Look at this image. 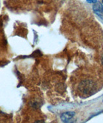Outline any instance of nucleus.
Here are the masks:
<instances>
[{
    "label": "nucleus",
    "instance_id": "f257e3e1",
    "mask_svg": "<svg viewBox=\"0 0 103 123\" xmlns=\"http://www.w3.org/2000/svg\"><path fill=\"white\" fill-rule=\"evenodd\" d=\"M95 87L94 83L90 80H84L81 83L79 89L83 93H91Z\"/></svg>",
    "mask_w": 103,
    "mask_h": 123
},
{
    "label": "nucleus",
    "instance_id": "f03ea898",
    "mask_svg": "<svg viewBox=\"0 0 103 123\" xmlns=\"http://www.w3.org/2000/svg\"><path fill=\"white\" fill-rule=\"evenodd\" d=\"M93 11L95 14L103 20V5L101 3L96 2L93 5Z\"/></svg>",
    "mask_w": 103,
    "mask_h": 123
},
{
    "label": "nucleus",
    "instance_id": "7ed1b4c3",
    "mask_svg": "<svg viewBox=\"0 0 103 123\" xmlns=\"http://www.w3.org/2000/svg\"><path fill=\"white\" fill-rule=\"evenodd\" d=\"M74 115H75V113L72 112V111L64 113L61 115V119L63 122H64L65 123H66L68 122H69L73 118Z\"/></svg>",
    "mask_w": 103,
    "mask_h": 123
},
{
    "label": "nucleus",
    "instance_id": "20e7f679",
    "mask_svg": "<svg viewBox=\"0 0 103 123\" xmlns=\"http://www.w3.org/2000/svg\"><path fill=\"white\" fill-rule=\"evenodd\" d=\"M97 1V0H87V2L90 3H95Z\"/></svg>",
    "mask_w": 103,
    "mask_h": 123
},
{
    "label": "nucleus",
    "instance_id": "39448f33",
    "mask_svg": "<svg viewBox=\"0 0 103 123\" xmlns=\"http://www.w3.org/2000/svg\"><path fill=\"white\" fill-rule=\"evenodd\" d=\"M34 123H44V122L43 121H41V120H39V121H36Z\"/></svg>",
    "mask_w": 103,
    "mask_h": 123
},
{
    "label": "nucleus",
    "instance_id": "423d86ee",
    "mask_svg": "<svg viewBox=\"0 0 103 123\" xmlns=\"http://www.w3.org/2000/svg\"><path fill=\"white\" fill-rule=\"evenodd\" d=\"M101 63H102V64L103 65V56H102V58H101Z\"/></svg>",
    "mask_w": 103,
    "mask_h": 123
},
{
    "label": "nucleus",
    "instance_id": "0eeeda50",
    "mask_svg": "<svg viewBox=\"0 0 103 123\" xmlns=\"http://www.w3.org/2000/svg\"><path fill=\"white\" fill-rule=\"evenodd\" d=\"M102 2H103V0H102Z\"/></svg>",
    "mask_w": 103,
    "mask_h": 123
}]
</instances>
